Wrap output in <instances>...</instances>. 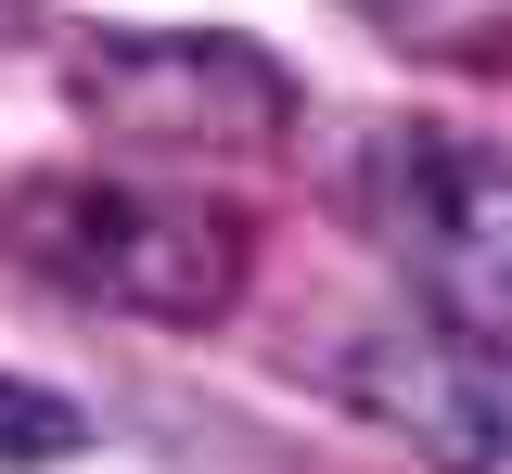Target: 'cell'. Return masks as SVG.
Returning a JSON list of instances; mask_svg holds the SVG:
<instances>
[{"label":"cell","mask_w":512,"mask_h":474,"mask_svg":"<svg viewBox=\"0 0 512 474\" xmlns=\"http://www.w3.org/2000/svg\"><path fill=\"white\" fill-rule=\"evenodd\" d=\"M0 257L141 334H218L256 282V218L141 167H26L0 193Z\"/></svg>","instance_id":"obj_1"},{"label":"cell","mask_w":512,"mask_h":474,"mask_svg":"<svg viewBox=\"0 0 512 474\" xmlns=\"http://www.w3.org/2000/svg\"><path fill=\"white\" fill-rule=\"evenodd\" d=\"M64 103L90 129L167 167V180H218V167H269L295 141V77L231 26H77L64 39Z\"/></svg>","instance_id":"obj_2"},{"label":"cell","mask_w":512,"mask_h":474,"mask_svg":"<svg viewBox=\"0 0 512 474\" xmlns=\"http://www.w3.org/2000/svg\"><path fill=\"white\" fill-rule=\"evenodd\" d=\"M346 205L384 244V270L423 295V321L512 346V154L436 116H384L346 167Z\"/></svg>","instance_id":"obj_3"},{"label":"cell","mask_w":512,"mask_h":474,"mask_svg":"<svg viewBox=\"0 0 512 474\" xmlns=\"http://www.w3.org/2000/svg\"><path fill=\"white\" fill-rule=\"evenodd\" d=\"M333 385L359 423L410 436L436 474H512V346H474L448 321H372L346 334Z\"/></svg>","instance_id":"obj_4"},{"label":"cell","mask_w":512,"mask_h":474,"mask_svg":"<svg viewBox=\"0 0 512 474\" xmlns=\"http://www.w3.org/2000/svg\"><path fill=\"white\" fill-rule=\"evenodd\" d=\"M346 13L397 65H448V77H500L512 65V0H346Z\"/></svg>","instance_id":"obj_5"},{"label":"cell","mask_w":512,"mask_h":474,"mask_svg":"<svg viewBox=\"0 0 512 474\" xmlns=\"http://www.w3.org/2000/svg\"><path fill=\"white\" fill-rule=\"evenodd\" d=\"M103 423L77 398H52V385H26V372H0V474H52V462H77Z\"/></svg>","instance_id":"obj_6"},{"label":"cell","mask_w":512,"mask_h":474,"mask_svg":"<svg viewBox=\"0 0 512 474\" xmlns=\"http://www.w3.org/2000/svg\"><path fill=\"white\" fill-rule=\"evenodd\" d=\"M26 26H39V0H0V52H13V39H26Z\"/></svg>","instance_id":"obj_7"}]
</instances>
